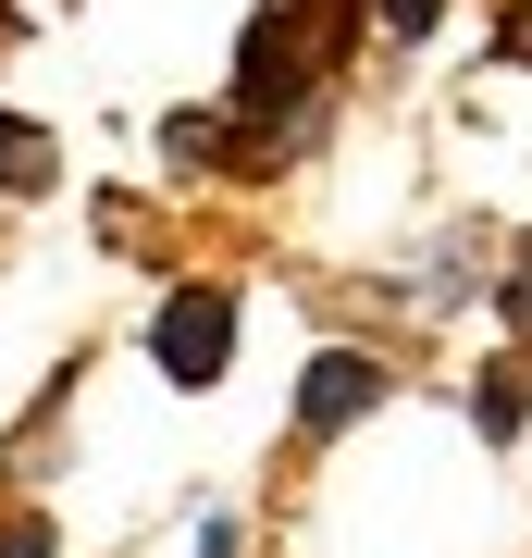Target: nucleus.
Listing matches in <instances>:
<instances>
[{"instance_id": "nucleus-1", "label": "nucleus", "mask_w": 532, "mask_h": 558, "mask_svg": "<svg viewBox=\"0 0 532 558\" xmlns=\"http://www.w3.org/2000/svg\"><path fill=\"white\" fill-rule=\"evenodd\" d=\"M347 38V0H297V13L273 25H248V50H236V100L248 112H297V87H310V62Z\"/></svg>"}, {"instance_id": "nucleus-2", "label": "nucleus", "mask_w": 532, "mask_h": 558, "mask_svg": "<svg viewBox=\"0 0 532 558\" xmlns=\"http://www.w3.org/2000/svg\"><path fill=\"white\" fill-rule=\"evenodd\" d=\"M223 348H236V299H223V286H174L161 323H149V360H161L174 385H211Z\"/></svg>"}, {"instance_id": "nucleus-3", "label": "nucleus", "mask_w": 532, "mask_h": 558, "mask_svg": "<svg viewBox=\"0 0 532 558\" xmlns=\"http://www.w3.org/2000/svg\"><path fill=\"white\" fill-rule=\"evenodd\" d=\"M372 398H384L372 360H359V348H322V360H310V385H297V422H310V435H335V422H359Z\"/></svg>"}, {"instance_id": "nucleus-4", "label": "nucleus", "mask_w": 532, "mask_h": 558, "mask_svg": "<svg viewBox=\"0 0 532 558\" xmlns=\"http://www.w3.org/2000/svg\"><path fill=\"white\" fill-rule=\"evenodd\" d=\"M0 186H50V137L0 112Z\"/></svg>"}, {"instance_id": "nucleus-5", "label": "nucleus", "mask_w": 532, "mask_h": 558, "mask_svg": "<svg viewBox=\"0 0 532 558\" xmlns=\"http://www.w3.org/2000/svg\"><path fill=\"white\" fill-rule=\"evenodd\" d=\"M520 410H532V373H520V360H508V373L483 385V422H495V435H520Z\"/></svg>"}, {"instance_id": "nucleus-6", "label": "nucleus", "mask_w": 532, "mask_h": 558, "mask_svg": "<svg viewBox=\"0 0 532 558\" xmlns=\"http://www.w3.org/2000/svg\"><path fill=\"white\" fill-rule=\"evenodd\" d=\"M0 558H50V521H0Z\"/></svg>"}, {"instance_id": "nucleus-7", "label": "nucleus", "mask_w": 532, "mask_h": 558, "mask_svg": "<svg viewBox=\"0 0 532 558\" xmlns=\"http://www.w3.org/2000/svg\"><path fill=\"white\" fill-rule=\"evenodd\" d=\"M495 38H508V62H532V0H508V13H495Z\"/></svg>"}, {"instance_id": "nucleus-8", "label": "nucleus", "mask_w": 532, "mask_h": 558, "mask_svg": "<svg viewBox=\"0 0 532 558\" xmlns=\"http://www.w3.org/2000/svg\"><path fill=\"white\" fill-rule=\"evenodd\" d=\"M434 13H446V0H384V25H396V38H421Z\"/></svg>"}, {"instance_id": "nucleus-9", "label": "nucleus", "mask_w": 532, "mask_h": 558, "mask_svg": "<svg viewBox=\"0 0 532 558\" xmlns=\"http://www.w3.org/2000/svg\"><path fill=\"white\" fill-rule=\"evenodd\" d=\"M508 311H520V336H532V260H520V286H508Z\"/></svg>"}]
</instances>
